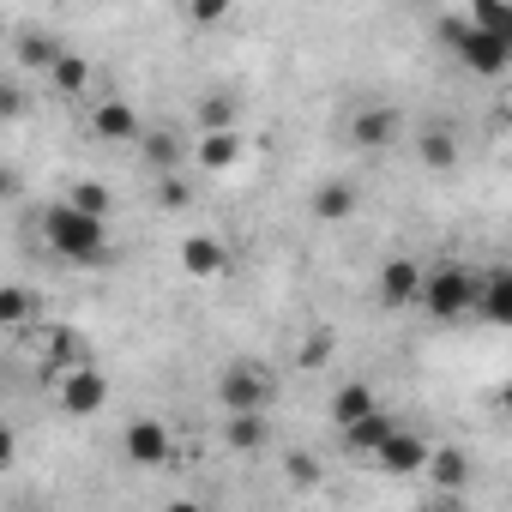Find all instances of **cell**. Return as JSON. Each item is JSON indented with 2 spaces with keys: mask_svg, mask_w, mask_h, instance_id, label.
<instances>
[{
  "mask_svg": "<svg viewBox=\"0 0 512 512\" xmlns=\"http://www.w3.org/2000/svg\"><path fill=\"white\" fill-rule=\"evenodd\" d=\"M25 109V97H19V85H0V121H13Z\"/></svg>",
  "mask_w": 512,
  "mask_h": 512,
  "instance_id": "4316f807",
  "label": "cell"
},
{
  "mask_svg": "<svg viewBox=\"0 0 512 512\" xmlns=\"http://www.w3.org/2000/svg\"><path fill=\"white\" fill-rule=\"evenodd\" d=\"M422 476H428V482H434V488H440V494L452 500V494H458V488L470 482V458H464L458 446H446V452H428V464H422Z\"/></svg>",
  "mask_w": 512,
  "mask_h": 512,
  "instance_id": "8fae6325",
  "label": "cell"
},
{
  "mask_svg": "<svg viewBox=\"0 0 512 512\" xmlns=\"http://www.w3.org/2000/svg\"><path fill=\"white\" fill-rule=\"evenodd\" d=\"M235 157H241V139H235V133H205V139H199V163H205V169H229Z\"/></svg>",
  "mask_w": 512,
  "mask_h": 512,
  "instance_id": "ffe728a7",
  "label": "cell"
},
{
  "mask_svg": "<svg viewBox=\"0 0 512 512\" xmlns=\"http://www.w3.org/2000/svg\"><path fill=\"white\" fill-rule=\"evenodd\" d=\"M290 476H296V488H314V482H320V470H314V458H308V452H296V458H290Z\"/></svg>",
  "mask_w": 512,
  "mask_h": 512,
  "instance_id": "484cf974",
  "label": "cell"
},
{
  "mask_svg": "<svg viewBox=\"0 0 512 512\" xmlns=\"http://www.w3.org/2000/svg\"><path fill=\"white\" fill-rule=\"evenodd\" d=\"M380 404H374V386H362V380H350V386H338V398H332V422L338 428H350V422H362V416H374Z\"/></svg>",
  "mask_w": 512,
  "mask_h": 512,
  "instance_id": "5bb4252c",
  "label": "cell"
},
{
  "mask_svg": "<svg viewBox=\"0 0 512 512\" xmlns=\"http://www.w3.org/2000/svg\"><path fill=\"white\" fill-rule=\"evenodd\" d=\"M326 356H332V338H326V332H320V338H314V344H308V350H302V362H308V368H314V362H326Z\"/></svg>",
  "mask_w": 512,
  "mask_h": 512,
  "instance_id": "f1b7e54d",
  "label": "cell"
},
{
  "mask_svg": "<svg viewBox=\"0 0 512 512\" xmlns=\"http://www.w3.org/2000/svg\"><path fill=\"white\" fill-rule=\"evenodd\" d=\"M7 193H13V175H7V169H0V199H7Z\"/></svg>",
  "mask_w": 512,
  "mask_h": 512,
  "instance_id": "1f68e13d",
  "label": "cell"
},
{
  "mask_svg": "<svg viewBox=\"0 0 512 512\" xmlns=\"http://www.w3.org/2000/svg\"><path fill=\"white\" fill-rule=\"evenodd\" d=\"M43 241L61 253V260H103V253H109V223L85 217V211H73L61 199V205L43 211Z\"/></svg>",
  "mask_w": 512,
  "mask_h": 512,
  "instance_id": "6da1fadb",
  "label": "cell"
},
{
  "mask_svg": "<svg viewBox=\"0 0 512 512\" xmlns=\"http://www.w3.org/2000/svg\"><path fill=\"white\" fill-rule=\"evenodd\" d=\"M67 205L85 211V217H109V187H103V181H79V187L67 193Z\"/></svg>",
  "mask_w": 512,
  "mask_h": 512,
  "instance_id": "44dd1931",
  "label": "cell"
},
{
  "mask_svg": "<svg viewBox=\"0 0 512 512\" xmlns=\"http://www.w3.org/2000/svg\"><path fill=\"white\" fill-rule=\"evenodd\" d=\"M217 404H223V416H253V410H272V380L260 374V368H229L223 380H217Z\"/></svg>",
  "mask_w": 512,
  "mask_h": 512,
  "instance_id": "3957f363",
  "label": "cell"
},
{
  "mask_svg": "<svg viewBox=\"0 0 512 512\" xmlns=\"http://www.w3.org/2000/svg\"><path fill=\"white\" fill-rule=\"evenodd\" d=\"M103 398H109V380H103L97 368H73V374H67V386H61V404H67L73 416H97V410H103Z\"/></svg>",
  "mask_w": 512,
  "mask_h": 512,
  "instance_id": "ba28073f",
  "label": "cell"
},
{
  "mask_svg": "<svg viewBox=\"0 0 512 512\" xmlns=\"http://www.w3.org/2000/svg\"><path fill=\"white\" fill-rule=\"evenodd\" d=\"M428 512H458V500H440V506H428Z\"/></svg>",
  "mask_w": 512,
  "mask_h": 512,
  "instance_id": "d6a6232c",
  "label": "cell"
},
{
  "mask_svg": "<svg viewBox=\"0 0 512 512\" xmlns=\"http://www.w3.org/2000/svg\"><path fill=\"white\" fill-rule=\"evenodd\" d=\"M13 452H19V440H13V428L0 422V464H13Z\"/></svg>",
  "mask_w": 512,
  "mask_h": 512,
  "instance_id": "f546056e",
  "label": "cell"
},
{
  "mask_svg": "<svg viewBox=\"0 0 512 512\" xmlns=\"http://www.w3.org/2000/svg\"><path fill=\"white\" fill-rule=\"evenodd\" d=\"M157 199H163V205H187L193 193H187V181H163V193H157Z\"/></svg>",
  "mask_w": 512,
  "mask_h": 512,
  "instance_id": "83f0119b",
  "label": "cell"
},
{
  "mask_svg": "<svg viewBox=\"0 0 512 512\" xmlns=\"http://www.w3.org/2000/svg\"><path fill=\"white\" fill-rule=\"evenodd\" d=\"M121 452H127V464H139V470H157V464H169L175 440H169V428H163V422L139 416V422H127V434H121Z\"/></svg>",
  "mask_w": 512,
  "mask_h": 512,
  "instance_id": "5b68a950",
  "label": "cell"
},
{
  "mask_svg": "<svg viewBox=\"0 0 512 512\" xmlns=\"http://www.w3.org/2000/svg\"><path fill=\"white\" fill-rule=\"evenodd\" d=\"M55 55H61V43H55V37H43V31H37V37H25V49H19V61H25V67H55Z\"/></svg>",
  "mask_w": 512,
  "mask_h": 512,
  "instance_id": "603a6c76",
  "label": "cell"
},
{
  "mask_svg": "<svg viewBox=\"0 0 512 512\" xmlns=\"http://www.w3.org/2000/svg\"><path fill=\"white\" fill-rule=\"evenodd\" d=\"M223 266H229V253H223L217 235H187L181 241V272L187 278H223Z\"/></svg>",
  "mask_w": 512,
  "mask_h": 512,
  "instance_id": "9c48e42d",
  "label": "cell"
},
{
  "mask_svg": "<svg viewBox=\"0 0 512 512\" xmlns=\"http://www.w3.org/2000/svg\"><path fill=\"white\" fill-rule=\"evenodd\" d=\"M199 121H205V133H235V103L229 97H205Z\"/></svg>",
  "mask_w": 512,
  "mask_h": 512,
  "instance_id": "7402d4cb",
  "label": "cell"
},
{
  "mask_svg": "<svg viewBox=\"0 0 512 512\" xmlns=\"http://www.w3.org/2000/svg\"><path fill=\"white\" fill-rule=\"evenodd\" d=\"M374 290H380V302H386V308H410V302H416V290H422V266H416V260H386Z\"/></svg>",
  "mask_w": 512,
  "mask_h": 512,
  "instance_id": "52a82bcc",
  "label": "cell"
},
{
  "mask_svg": "<svg viewBox=\"0 0 512 512\" xmlns=\"http://www.w3.org/2000/svg\"><path fill=\"white\" fill-rule=\"evenodd\" d=\"M163 512H205V506H199V500H169Z\"/></svg>",
  "mask_w": 512,
  "mask_h": 512,
  "instance_id": "4dcf8cb0",
  "label": "cell"
},
{
  "mask_svg": "<svg viewBox=\"0 0 512 512\" xmlns=\"http://www.w3.org/2000/svg\"><path fill=\"white\" fill-rule=\"evenodd\" d=\"M392 428H398V422H392L386 410H374V416H362V422H350V428H344V446H350V452H368V458H374V452H380V440H386Z\"/></svg>",
  "mask_w": 512,
  "mask_h": 512,
  "instance_id": "9a60e30c",
  "label": "cell"
},
{
  "mask_svg": "<svg viewBox=\"0 0 512 512\" xmlns=\"http://www.w3.org/2000/svg\"><path fill=\"white\" fill-rule=\"evenodd\" d=\"M356 211V187L350 181H326L320 193H314V217L320 223H338V217H350Z\"/></svg>",
  "mask_w": 512,
  "mask_h": 512,
  "instance_id": "e0dca14e",
  "label": "cell"
},
{
  "mask_svg": "<svg viewBox=\"0 0 512 512\" xmlns=\"http://www.w3.org/2000/svg\"><path fill=\"white\" fill-rule=\"evenodd\" d=\"M392 139H398V109H362V115H356V145L386 151Z\"/></svg>",
  "mask_w": 512,
  "mask_h": 512,
  "instance_id": "4fadbf2b",
  "label": "cell"
},
{
  "mask_svg": "<svg viewBox=\"0 0 512 512\" xmlns=\"http://www.w3.org/2000/svg\"><path fill=\"white\" fill-rule=\"evenodd\" d=\"M37 320V296L25 284H0V326H31Z\"/></svg>",
  "mask_w": 512,
  "mask_h": 512,
  "instance_id": "ac0fdd59",
  "label": "cell"
},
{
  "mask_svg": "<svg viewBox=\"0 0 512 512\" xmlns=\"http://www.w3.org/2000/svg\"><path fill=\"white\" fill-rule=\"evenodd\" d=\"M476 308H482L494 326H506V320H512V272H488V278L476 284Z\"/></svg>",
  "mask_w": 512,
  "mask_h": 512,
  "instance_id": "7c38bea8",
  "label": "cell"
},
{
  "mask_svg": "<svg viewBox=\"0 0 512 512\" xmlns=\"http://www.w3.org/2000/svg\"><path fill=\"white\" fill-rule=\"evenodd\" d=\"M223 440L235 452H253V446H266V416L253 410V416H223Z\"/></svg>",
  "mask_w": 512,
  "mask_h": 512,
  "instance_id": "d6986e66",
  "label": "cell"
},
{
  "mask_svg": "<svg viewBox=\"0 0 512 512\" xmlns=\"http://www.w3.org/2000/svg\"><path fill=\"white\" fill-rule=\"evenodd\" d=\"M452 43H458V55H464V67H476V73H488V79H500V73H506V61H512V43H506L500 31H476V25H452Z\"/></svg>",
  "mask_w": 512,
  "mask_h": 512,
  "instance_id": "277c9868",
  "label": "cell"
},
{
  "mask_svg": "<svg viewBox=\"0 0 512 512\" xmlns=\"http://www.w3.org/2000/svg\"><path fill=\"white\" fill-rule=\"evenodd\" d=\"M476 272H464V266H440V272H422V290H416V302L434 314V320H464L470 308H476Z\"/></svg>",
  "mask_w": 512,
  "mask_h": 512,
  "instance_id": "7a4b0ae2",
  "label": "cell"
},
{
  "mask_svg": "<svg viewBox=\"0 0 512 512\" xmlns=\"http://www.w3.org/2000/svg\"><path fill=\"white\" fill-rule=\"evenodd\" d=\"M458 157V145H452V133H428L422 139V163H434V169H446Z\"/></svg>",
  "mask_w": 512,
  "mask_h": 512,
  "instance_id": "cb8c5ba5",
  "label": "cell"
},
{
  "mask_svg": "<svg viewBox=\"0 0 512 512\" xmlns=\"http://www.w3.org/2000/svg\"><path fill=\"white\" fill-rule=\"evenodd\" d=\"M49 79H55V91H61V97H79V91L91 85V67H85V55L61 49V55H55V67H49Z\"/></svg>",
  "mask_w": 512,
  "mask_h": 512,
  "instance_id": "2e32d148",
  "label": "cell"
},
{
  "mask_svg": "<svg viewBox=\"0 0 512 512\" xmlns=\"http://www.w3.org/2000/svg\"><path fill=\"white\" fill-rule=\"evenodd\" d=\"M91 127H97V139H115V145L139 139V115H133L127 97H103V103L91 109Z\"/></svg>",
  "mask_w": 512,
  "mask_h": 512,
  "instance_id": "30bf717a",
  "label": "cell"
},
{
  "mask_svg": "<svg viewBox=\"0 0 512 512\" xmlns=\"http://www.w3.org/2000/svg\"><path fill=\"white\" fill-rule=\"evenodd\" d=\"M374 464H380L386 476H422V464H428V440H422L416 428H392V434L380 440Z\"/></svg>",
  "mask_w": 512,
  "mask_h": 512,
  "instance_id": "8992f818",
  "label": "cell"
},
{
  "mask_svg": "<svg viewBox=\"0 0 512 512\" xmlns=\"http://www.w3.org/2000/svg\"><path fill=\"white\" fill-rule=\"evenodd\" d=\"M145 151H151V163H157V169H175V163H181V145H175L169 133H151V139H145Z\"/></svg>",
  "mask_w": 512,
  "mask_h": 512,
  "instance_id": "d4e9b609",
  "label": "cell"
}]
</instances>
